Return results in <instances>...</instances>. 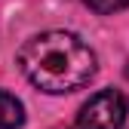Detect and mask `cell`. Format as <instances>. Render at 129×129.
<instances>
[{"instance_id":"6da1fadb","label":"cell","mask_w":129,"mask_h":129,"mask_svg":"<svg viewBox=\"0 0 129 129\" xmlns=\"http://www.w3.org/2000/svg\"><path fill=\"white\" fill-rule=\"evenodd\" d=\"M19 64L37 89L64 95L95 77V52L68 31H46L19 49Z\"/></svg>"},{"instance_id":"277c9868","label":"cell","mask_w":129,"mask_h":129,"mask_svg":"<svg viewBox=\"0 0 129 129\" xmlns=\"http://www.w3.org/2000/svg\"><path fill=\"white\" fill-rule=\"evenodd\" d=\"M86 3L99 12V15H111V12H120L129 6V0H86Z\"/></svg>"},{"instance_id":"5b68a950","label":"cell","mask_w":129,"mask_h":129,"mask_svg":"<svg viewBox=\"0 0 129 129\" xmlns=\"http://www.w3.org/2000/svg\"><path fill=\"white\" fill-rule=\"evenodd\" d=\"M126 77H129V68H126Z\"/></svg>"},{"instance_id":"7a4b0ae2","label":"cell","mask_w":129,"mask_h":129,"mask_svg":"<svg viewBox=\"0 0 129 129\" xmlns=\"http://www.w3.org/2000/svg\"><path fill=\"white\" fill-rule=\"evenodd\" d=\"M126 123V99L117 89H102L80 108L77 129H123Z\"/></svg>"},{"instance_id":"3957f363","label":"cell","mask_w":129,"mask_h":129,"mask_svg":"<svg viewBox=\"0 0 129 129\" xmlns=\"http://www.w3.org/2000/svg\"><path fill=\"white\" fill-rule=\"evenodd\" d=\"M22 123H25L22 102L9 92H0V129H19Z\"/></svg>"}]
</instances>
